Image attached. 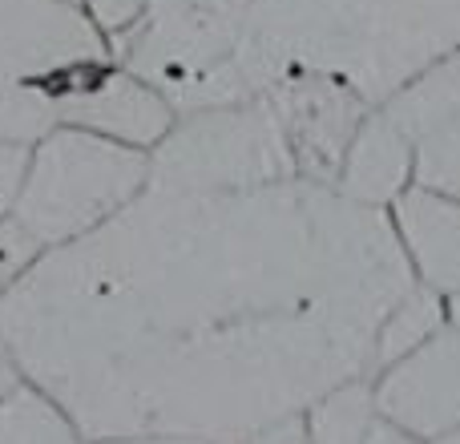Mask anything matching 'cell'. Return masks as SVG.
I'll return each mask as SVG.
<instances>
[{"mask_svg":"<svg viewBox=\"0 0 460 444\" xmlns=\"http://www.w3.org/2000/svg\"><path fill=\"white\" fill-rule=\"evenodd\" d=\"M416 142V182L460 199V110L424 126Z\"/></svg>","mask_w":460,"mask_h":444,"instance_id":"14","label":"cell"},{"mask_svg":"<svg viewBox=\"0 0 460 444\" xmlns=\"http://www.w3.org/2000/svg\"><path fill=\"white\" fill-rule=\"evenodd\" d=\"M73 4L85 8L110 40H118L126 29H134L137 16L146 13V0H73Z\"/></svg>","mask_w":460,"mask_h":444,"instance_id":"16","label":"cell"},{"mask_svg":"<svg viewBox=\"0 0 460 444\" xmlns=\"http://www.w3.org/2000/svg\"><path fill=\"white\" fill-rule=\"evenodd\" d=\"M408 287L388 215L332 182H150L32 262L0 335L85 440L307 444L303 413L372 376Z\"/></svg>","mask_w":460,"mask_h":444,"instance_id":"1","label":"cell"},{"mask_svg":"<svg viewBox=\"0 0 460 444\" xmlns=\"http://www.w3.org/2000/svg\"><path fill=\"white\" fill-rule=\"evenodd\" d=\"M416 182V142L384 105L356 126L335 170V191L367 210H388Z\"/></svg>","mask_w":460,"mask_h":444,"instance_id":"10","label":"cell"},{"mask_svg":"<svg viewBox=\"0 0 460 444\" xmlns=\"http://www.w3.org/2000/svg\"><path fill=\"white\" fill-rule=\"evenodd\" d=\"M129 73L150 81L174 113L251 102L238 57V13L218 8H146L134 29L113 40Z\"/></svg>","mask_w":460,"mask_h":444,"instance_id":"5","label":"cell"},{"mask_svg":"<svg viewBox=\"0 0 460 444\" xmlns=\"http://www.w3.org/2000/svg\"><path fill=\"white\" fill-rule=\"evenodd\" d=\"M376 413L412 440L429 444L460 429V332L445 327L372 372Z\"/></svg>","mask_w":460,"mask_h":444,"instance_id":"7","label":"cell"},{"mask_svg":"<svg viewBox=\"0 0 460 444\" xmlns=\"http://www.w3.org/2000/svg\"><path fill=\"white\" fill-rule=\"evenodd\" d=\"M40 254L45 251H40V246L32 243L13 218L8 215L0 218V303L13 295V287L29 275V267L40 259Z\"/></svg>","mask_w":460,"mask_h":444,"instance_id":"15","label":"cell"},{"mask_svg":"<svg viewBox=\"0 0 460 444\" xmlns=\"http://www.w3.org/2000/svg\"><path fill=\"white\" fill-rule=\"evenodd\" d=\"M251 0H146V8H218V13H243Z\"/></svg>","mask_w":460,"mask_h":444,"instance_id":"18","label":"cell"},{"mask_svg":"<svg viewBox=\"0 0 460 444\" xmlns=\"http://www.w3.org/2000/svg\"><path fill=\"white\" fill-rule=\"evenodd\" d=\"M384 215L412 283L440 299L460 295V199L412 182Z\"/></svg>","mask_w":460,"mask_h":444,"instance_id":"8","label":"cell"},{"mask_svg":"<svg viewBox=\"0 0 460 444\" xmlns=\"http://www.w3.org/2000/svg\"><path fill=\"white\" fill-rule=\"evenodd\" d=\"M150 186V150L81 126H53L24 146L8 218L57 251L113 222Z\"/></svg>","mask_w":460,"mask_h":444,"instance_id":"3","label":"cell"},{"mask_svg":"<svg viewBox=\"0 0 460 444\" xmlns=\"http://www.w3.org/2000/svg\"><path fill=\"white\" fill-rule=\"evenodd\" d=\"M174 118L178 113L170 110L166 97L113 57V61L73 97L65 126H81V129H93V134L118 138V142H129V146H137V150H154V146L170 134Z\"/></svg>","mask_w":460,"mask_h":444,"instance_id":"9","label":"cell"},{"mask_svg":"<svg viewBox=\"0 0 460 444\" xmlns=\"http://www.w3.org/2000/svg\"><path fill=\"white\" fill-rule=\"evenodd\" d=\"M437 327H445V299L412 283L404 299L388 311L380 335H376V368H384V364H392V360H400L404 351H412L416 343H424Z\"/></svg>","mask_w":460,"mask_h":444,"instance_id":"13","label":"cell"},{"mask_svg":"<svg viewBox=\"0 0 460 444\" xmlns=\"http://www.w3.org/2000/svg\"><path fill=\"white\" fill-rule=\"evenodd\" d=\"M460 53V0H251L238 57L251 93L311 81L376 110Z\"/></svg>","mask_w":460,"mask_h":444,"instance_id":"2","label":"cell"},{"mask_svg":"<svg viewBox=\"0 0 460 444\" xmlns=\"http://www.w3.org/2000/svg\"><path fill=\"white\" fill-rule=\"evenodd\" d=\"M81 444H207V440H154V437H110V440H81Z\"/></svg>","mask_w":460,"mask_h":444,"instance_id":"20","label":"cell"},{"mask_svg":"<svg viewBox=\"0 0 460 444\" xmlns=\"http://www.w3.org/2000/svg\"><path fill=\"white\" fill-rule=\"evenodd\" d=\"M376 421H380V413L372 400V376L340 384L303 413L307 444H364Z\"/></svg>","mask_w":460,"mask_h":444,"instance_id":"12","label":"cell"},{"mask_svg":"<svg viewBox=\"0 0 460 444\" xmlns=\"http://www.w3.org/2000/svg\"><path fill=\"white\" fill-rule=\"evenodd\" d=\"M445 319L460 332V295H448L445 299Z\"/></svg>","mask_w":460,"mask_h":444,"instance_id":"21","label":"cell"},{"mask_svg":"<svg viewBox=\"0 0 460 444\" xmlns=\"http://www.w3.org/2000/svg\"><path fill=\"white\" fill-rule=\"evenodd\" d=\"M81 429L37 384L21 380L0 400V444H81Z\"/></svg>","mask_w":460,"mask_h":444,"instance_id":"11","label":"cell"},{"mask_svg":"<svg viewBox=\"0 0 460 444\" xmlns=\"http://www.w3.org/2000/svg\"><path fill=\"white\" fill-rule=\"evenodd\" d=\"M21 162H24V146L0 142V218H4L8 207H13V191H16V178H21Z\"/></svg>","mask_w":460,"mask_h":444,"instance_id":"17","label":"cell"},{"mask_svg":"<svg viewBox=\"0 0 460 444\" xmlns=\"http://www.w3.org/2000/svg\"><path fill=\"white\" fill-rule=\"evenodd\" d=\"M429 444H460V429L448 432V437H440V440H429Z\"/></svg>","mask_w":460,"mask_h":444,"instance_id":"22","label":"cell"},{"mask_svg":"<svg viewBox=\"0 0 460 444\" xmlns=\"http://www.w3.org/2000/svg\"><path fill=\"white\" fill-rule=\"evenodd\" d=\"M113 57V40L73 0H0V142L32 146L65 126L73 97Z\"/></svg>","mask_w":460,"mask_h":444,"instance_id":"4","label":"cell"},{"mask_svg":"<svg viewBox=\"0 0 460 444\" xmlns=\"http://www.w3.org/2000/svg\"><path fill=\"white\" fill-rule=\"evenodd\" d=\"M303 178L275 110L262 97L218 110L178 113L170 134L150 150V182L218 191Z\"/></svg>","mask_w":460,"mask_h":444,"instance_id":"6","label":"cell"},{"mask_svg":"<svg viewBox=\"0 0 460 444\" xmlns=\"http://www.w3.org/2000/svg\"><path fill=\"white\" fill-rule=\"evenodd\" d=\"M21 380H24V376H21V364H16L13 348H8L4 335H0V400H4Z\"/></svg>","mask_w":460,"mask_h":444,"instance_id":"19","label":"cell"}]
</instances>
